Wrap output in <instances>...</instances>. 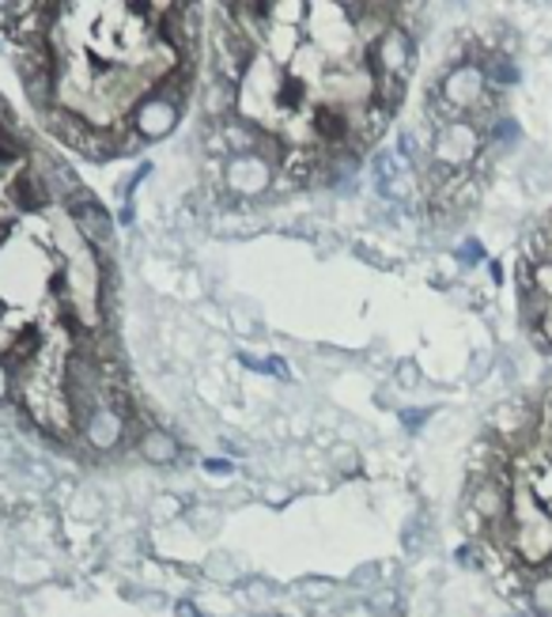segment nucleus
<instances>
[{"instance_id":"20e7f679","label":"nucleus","mask_w":552,"mask_h":617,"mask_svg":"<svg viewBox=\"0 0 552 617\" xmlns=\"http://www.w3.org/2000/svg\"><path fill=\"white\" fill-rule=\"evenodd\" d=\"M137 448H140V455L148 462H175L178 459V443L170 440L163 429H144Z\"/></svg>"},{"instance_id":"1a4fd4ad","label":"nucleus","mask_w":552,"mask_h":617,"mask_svg":"<svg viewBox=\"0 0 552 617\" xmlns=\"http://www.w3.org/2000/svg\"><path fill=\"white\" fill-rule=\"evenodd\" d=\"M178 617H197V610L189 603H183V606H178Z\"/></svg>"},{"instance_id":"7ed1b4c3","label":"nucleus","mask_w":552,"mask_h":617,"mask_svg":"<svg viewBox=\"0 0 552 617\" xmlns=\"http://www.w3.org/2000/svg\"><path fill=\"white\" fill-rule=\"evenodd\" d=\"M447 103L458 106V111H469V106L485 103V76L481 69H461L447 80Z\"/></svg>"},{"instance_id":"6e6552de","label":"nucleus","mask_w":552,"mask_h":617,"mask_svg":"<svg viewBox=\"0 0 552 617\" xmlns=\"http://www.w3.org/2000/svg\"><path fill=\"white\" fill-rule=\"evenodd\" d=\"M205 466L212 470V474H228V462H216V459H212V462H205Z\"/></svg>"},{"instance_id":"0eeeda50","label":"nucleus","mask_w":552,"mask_h":617,"mask_svg":"<svg viewBox=\"0 0 552 617\" xmlns=\"http://www.w3.org/2000/svg\"><path fill=\"white\" fill-rule=\"evenodd\" d=\"M12 390H15V383H12V371H8L4 364H0V402H4V398H12Z\"/></svg>"},{"instance_id":"f03ea898","label":"nucleus","mask_w":552,"mask_h":617,"mask_svg":"<svg viewBox=\"0 0 552 617\" xmlns=\"http://www.w3.org/2000/svg\"><path fill=\"white\" fill-rule=\"evenodd\" d=\"M80 432H84V440L92 443L95 451H111L125 440V421L103 405V410H95L84 424H80Z\"/></svg>"},{"instance_id":"39448f33","label":"nucleus","mask_w":552,"mask_h":617,"mask_svg":"<svg viewBox=\"0 0 552 617\" xmlns=\"http://www.w3.org/2000/svg\"><path fill=\"white\" fill-rule=\"evenodd\" d=\"M527 603L533 614L552 617V572H533V579L527 587Z\"/></svg>"},{"instance_id":"f257e3e1","label":"nucleus","mask_w":552,"mask_h":617,"mask_svg":"<svg viewBox=\"0 0 552 617\" xmlns=\"http://www.w3.org/2000/svg\"><path fill=\"white\" fill-rule=\"evenodd\" d=\"M178 117H183V95L156 92V95H148V99H140L137 103V111H133V117H129V137L137 144L140 141H159L175 130Z\"/></svg>"},{"instance_id":"423d86ee","label":"nucleus","mask_w":552,"mask_h":617,"mask_svg":"<svg viewBox=\"0 0 552 617\" xmlns=\"http://www.w3.org/2000/svg\"><path fill=\"white\" fill-rule=\"evenodd\" d=\"M481 76L488 80H496V84H514L519 80V69L511 65V61L503 58V53H492V58L485 61V69H481Z\"/></svg>"}]
</instances>
